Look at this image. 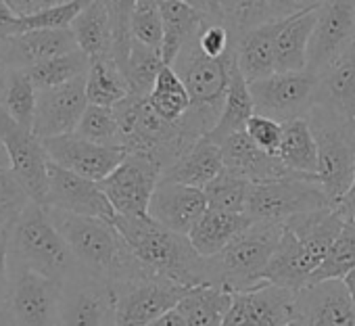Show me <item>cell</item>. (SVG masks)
Listing matches in <instances>:
<instances>
[{
	"instance_id": "f1b7e54d",
	"label": "cell",
	"mask_w": 355,
	"mask_h": 326,
	"mask_svg": "<svg viewBox=\"0 0 355 326\" xmlns=\"http://www.w3.org/2000/svg\"><path fill=\"white\" fill-rule=\"evenodd\" d=\"M251 222L253 220L247 214H232L207 207L203 218L191 230L189 239L203 257H214L226 245H230L247 226H251Z\"/></svg>"
},
{
	"instance_id": "ffe728a7",
	"label": "cell",
	"mask_w": 355,
	"mask_h": 326,
	"mask_svg": "<svg viewBox=\"0 0 355 326\" xmlns=\"http://www.w3.org/2000/svg\"><path fill=\"white\" fill-rule=\"evenodd\" d=\"M207 207L209 205H207V197L203 189L180 185V182L159 180L150 197L148 216L161 226L189 237L191 230L207 212Z\"/></svg>"
},
{
	"instance_id": "2e32d148",
	"label": "cell",
	"mask_w": 355,
	"mask_h": 326,
	"mask_svg": "<svg viewBox=\"0 0 355 326\" xmlns=\"http://www.w3.org/2000/svg\"><path fill=\"white\" fill-rule=\"evenodd\" d=\"M42 144L53 163L96 182L107 178L128 155L123 146L96 144L76 132L42 138Z\"/></svg>"
},
{
	"instance_id": "4dcf8cb0",
	"label": "cell",
	"mask_w": 355,
	"mask_h": 326,
	"mask_svg": "<svg viewBox=\"0 0 355 326\" xmlns=\"http://www.w3.org/2000/svg\"><path fill=\"white\" fill-rule=\"evenodd\" d=\"M305 9L299 0H224L222 11L224 22L232 30V36H239L255 26L288 17Z\"/></svg>"
},
{
	"instance_id": "91938a15",
	"label": "cell",
	"mask_w": 355,
	"mask_h": 326,
	"mask_svg": "<svg viewBox=\"0 0 355 326\" xmlns=\"http://www.w3.org/2000/svg\"><path fill=\"white\" fill-rule=\"evenodd\" d=\"M301 5H305V7H318V5H324L326 0H299Z\"/></svg>"
},
{
	"instance_id": "60d3db41",
	"label": "cell",
	"mask_w": 355,
	"mask_h": 326,
	"mask_svg": "<svg viewBox=\"0 0 355 326\" xmlns=\"http://www.w3.org/2000/svg\"><path fill=\"white\" fill-rule=\"evenodd\" d=\"M76 134H80L86 140H92L96 144L105 146H123L121 144V132H119V121L115 115L113 107H103V105H92L88 103Z\"/></svg>"
},
{
	"instance_id": "7bdbcfd3",
	"label": "cell",
	"mask_w": 355,
	"mask_h": 326,
	"mask_svg": "<svg viewBox=\"0 0 355 326\" xmlns=\"http://www.w3.org/2000/svg\"><path fill=\"white\" fill-rule=\"evenodd\" d=\"M92 3V0H67L63 5H57L53 9L19 17L17 22V34L28 30H65L71 28L76 17Z\"/></svg>"
},
{
	"instance_id": "680465c9",
	"label": "cell",
	"mask_w": 355,
	"mask_h": 326,
	"mask_svg": "<svg viewBox=\"0 0 355 326\" xmlns=\"http://www.w3.org/2000/svg\"><path fill=\"white\" fill-rule=\"evenodd\" d=\"M0 166H7V168H11V161H9L7 148H5V144H3V138H0Z\"/></svg>"
},
{
	"instance_id": "bcb514c9",
	"label": "cell",
	"mask_w": 355,
	"mask_h": 326,
	"mask_svg": "<svg viewBox=\"0 0 355 326\" xmlns=\"http://www.w3.org/2000/svg\"><path fill=\"white\" fill-rule=\"evenodd\" d=\"M197 42L207 57H216V59L228 55L234 44L232 30L228 28V24L222 19H211V17H207L205 26L201 28Z\"/></svg>"
},
{
	"instance_id": "8992f818",
	"label": "cell",
	"mask_w": 355,
	"mask_h": 326,
	"mask_svg": "<svg viewBox=\"0 0 355 326\" xmlns=\"http://www.w3.org/2000/svg\"><path fill=\"white\" fill-rule=\"evenodd\" d=\"M318 140V180L332 205L347 193L355 176V121H347L313 105L307 113Z\"/></svg>"
},
{
	"instance_id": "5b68a950",
	"label": "cell",
	"mask_w": 355,
	"mask_h": 326,
	"mask_svg": "<svg viewBox=\"0 0 355 326\" xmlns=\"http://www.w3.org/2000/svg\"><path fill=\"white\" fill-rule=\"evenodd\" d=\"M284 222H251L218 255L207 257L209 282L249 291L266 282V270L280 243Z\"/></svg>"
},
{
	"instance_id": "9c48e42d",
	"label": "cell",
	"mask_w": 355,
	"mask_h": 326,
	"mask_svg": "<svg viewBox=\"0 0 355 326\" xmlns=\"http://www.w3.org/2000/svg\"><path fill=\"white\" fill-rule=\"evenodd\" d=\"M320 76L311 71H274L268 78L249 82L255 113L268 115L280 123L305 117L318 98Z\"/></svg>"
},
{
	"instance_id": "94428289",
	"label": "cell",
	"mask_w": 355,
	"mask_h": 326,
	"mask_svg": "<svg viewBox=\"0 0 355 326\" xmlns=\"http://www.w3.org/2000/svg\"><path fill=\"white\" fill-rule=\"evenodd\" d=\"M7 230H9V228H0V241H3V237H5Z\"/></svg>"
},
{
	"instance_id": "7c38bea8",
	"label": "cell",
	"mask_w": 355,
	"mask_h": 326,
	"mask_svg": "<svg viewBox=\"0 0 355 326\" xmlns=\"http://www.w3.org/2000/svg\"><path fill=\"white\" fill-rule=\"evenodd\" d=\"M163 166L150 155L128 153L119 166L98 185L119 216H148L150 197L161 180Z\"/></svg>"
},
{
	"instance_id": "ac0fdd59",
	"label": "cell",
	"mask_w": 355,
	"mask_h": 326,
	"mask_svg": "<svg viewBox=\"0 0 355 326\" xmlns=\"http://www.w3.org/2000/svg\"><path fill=\"white\" fill-rule=\"evenodd\" d=\"M88 107L86 76H80L67 84L38 90L34 132L38 138H51L76 132L84 111Z\"/></svg>"
},
{
	"instance_id": "f35d334b",
	"label": "cell",
	"mask_w": 355,
	"mask_h": 326,
	"mask_svg": "<svg viewBox=\"0 0 355 326\" xmlns=\"http://www.w3.org/2000/svg\"><path fill=\"white\" fill-rule=\"evenodd\" d=\"M353 268H355V220H345V224H343L338 237L334 239V243L330 245L326 257L313 270L309 284L322 282V280H332V278L343 280Z\"/></svg>"
},
{
	"instance_id": "6da1fadb",
	"label": "cell",
	"mask_w": 355,
	"mask_h": 326,
	"mask_svg": "<svg viewBox=\"0 0 355 326\" xmlns=\"http://www.w3.org/2000/svg\"><path fill=\"white\" fill-rule=\"evenodd\" d=\"M46 212L86 272L113 284L155 274L132 253L111 220L78 216L49 207Z\"/></svg>"
},
{
	"instance_id": "7402d4cb",
	"label": "cell",
	"mask_w": 355,
	"mask_h": 326,
	"mask_svg": "<svg viewBox=\"0 0 355 326\" xmlns=\"http://www.w3.org/2000/svg\"><path fill=\"white\" fill-rule=\"evenodd\" d=\"M78 51L71 28L65 30H28L7 38L0 44L5 61L13 69H28L42 61Z\"/></svg>"
},
{
	"instance_id": "4fadbf2b",
	"label": "cell",
	"mask_w": 355,
	"mask_h": 326,
	"mask_svg": "<svg viewBox=\"0 0 355 326\" xmlns=\"http://www.w3.org/2000/svg\"><path fill=\"white\" fill-rule=\"evenodd\" d=\"M0 138L7 148L11 170L24 182L30 197L36 203H44L49 189V155L44 151L42 138L34 130L24 128L11 117V113L0 105Z\"/></svg>"
},
{
	"instance_id": "11a10c76",
	"label": "cell",
	"mask_w": 355,
	"mask_h": 326,
	"mask_svg": "<svg viewBox=\"0 0 355 326\" xmlns=\"http://www.w3.org/2000/svg\"><path fill=\"white\" fill-rule=\"evenodd\" d=\"M0 326H15L13 318L7 309V303H0Z\"/></svg>"
},
{
	"instance_id": "c3c4849f",
	"label": "cell",
	"mask_w": 355,
	"mask_h": 326,
	"mask_svg": "<svg viewBox=\"0 0 355 326\" xmlns=\"http://www.w3.org/2000/svg\"><path fill=\"white\" fill-rule=\"evenodd\" d=\"M67 0H7V5L13 9L15 15L26 17V15H34L46 9H53L57 5H63Z\"/></svg>"
},
{
	"instance_id": "603a6c76",
	"label": "cell",
	"mask_w": 355,
	"mask_h": 326,
	"mask_svg": "<svg viewBox=\"0 0 355 326\" xmlns=\"http://www.w3.org/2000/svg\"><path fill=\"white\" fill-rule=\"evenodd\" d=\"M224 170L226 166L222 157V146L205 134L199 140H195L171 166L163 170L161 180L205 189Z\"/></svg>"
},
{
	"instance_id": "9a60e30c",
	"label": "cell",
	"mask_w": 355,
	"mask_h": 326,
	"mask_svg": "<svg viewBox=\"0 0 355 326\" xmlns=\"http://www.w3.org/2000/svg\"><path fill=\"white\" fill-rule=\"evenodd\" d=\"M297 291L274 282L234 291L222 326H288L297 320Z\"/></svg>"
},
{
	"instance_id": "8d00e7d4",
	"label": "cell",
	"mask_w": 355,
	"mask_h": 326,
	"mask_svg": "<svg viewBox=\"0 0 355 326\" xmlns=\"http://www.w3.org/2000/svg\"><path fill=\"white\" fill-rule=\"evenodd\" d=\"M163 57L159 49L146 46L140 40H132L128 59L121 67L128 84H130V92L132 94H140V96H148V92L153 90L157 76L163 67Z\"/></svg>"
},
{
	"instance_id": "4316f807",
	"label": "cell",
	"mask_w": 355,
	"mask_h": 326,
	"mask_svg": "<svg viewBox=\"0 0 355 326\" xmlns=\"http://www.w3.org/2000/svg\"><path fill=\"white\" fill-rule=\"evenodd\" d=\"M320 7V5H318ZM318 7H305L288 17L276 38V71H305L309 38L318 22Z\"/></svg>"
},
{
	"instance_id": "f5cc1de1",
	"label": "cell",
	"mask_w": 355,
	"mask_h": 326,
	"mask_svg": "<svg viewBox=\"0 0 355 326\" xmlns=\"http://www.w3.org/2000/svg\"><path fill=\"white\" fill-rule=\"evenodd\" d=\"M334 207L343 214L345 220H355V176H353V180H351L347 193L343 195V199H340Z\"/></svg>"
},
{
	"instance_id": "e0dca14e",
	"label": "cell",
	"mask_w": 355,
	"mask_h": 326,
	"mask_svg": "<svg viewBox=\"0 0 355 326\" xmlns=\"http://www.w3.org/2000/svg\"><path fill=\"white\" fill-rule=\"evenodd\" d=\"M42 205L49 209H61L67 214L103 218L111 222L115 218V209L96 180L73 174L53 161L49 163V189Z\"/></svg>"
},
{
	"instance_id": "6125c7cd",
	"label": "cell",
	"mask_w": 355,
	"mask_h": 326,
	"mask_svg": "<svg viewBox=\"0 0 355 326\" xmlns=\"http://www.w3.org/2000/svg\"><path fill=\"white\" fill-rule=\"evenodd\" d=\"M288 326H299V324H297V320H295V322H291Z\"/></svg>"
},
{
	"instance_id": "6f0895ef",
	"label": "cell",
	"mask_w": 355,
	"mask_h": 326,
	"mask_svg": "<svg viewBox=\"0 0 355 326\" xmlns=\"http://www.w3.org/2000/svg\"><path fill=\"white\" fill-rule=\"evenodd\" d=\"M9 69H11V67L7 65L3 53H0V86H3V82H5V78H7V74H9Z\"/></svg>"
},
{
	"instance_id": "f907efd6",
	"label": "cell",
	"mask_w": 355,
	"mask_h": 326,
	"mask_svg": "<svg viewBox=\"0 0 355 326\" xmlns=\"http://www.w3.org/2000/svg\"><path fill=\"white\" fill-rule=\"evenodd\" d=\"M17 22L19 15L13 13V9L7 5V0H0V44L17 34Z\"/></svg>"
},
{
	"instance_id": "1f68e13d",
	"label": "cell",
	"mask_w": 355,
	"mask_h": 326,
	"mask_svg": "<svg viewBox=\"0 0 355 326\" xmlns=\"http://www.w3.org/2000/svg\"><path fill=\"white\" fill-rule=\"evenodd\" d=\"M73 36L78 49L92 59L113 57V26L105 0H92V3L76 17Z\"/></svg>"
},
{
	"instance_id": "ab89813d",
	"label": "cell",
	"mask_w": 355,
	"mask_h": 326,
	"mask_svg": "<svg viewBox=\"0 0 355 326\" xmlns=\"http://www.w3.org/2000/svg\"><path fill=\"white\" fill-rule=\"evenodd\" d=\"M251 189H253L251 180L224 170L203 191H205L209 207L222 209V212H232V214H247Z\"/></svg>"
},
{
	"instance_id": "e575fe53",
	"label": "cell",
	"mask_w": 355,
	"mask_h": 326,
	"mask_svg": "<svg viewBox=\"0 0 355 326\" xmlns=\"http://www.w3.org/2000/svg\"><path fill=\"white\" fill-rule=\"evenodd\" d=\"M38 88L24 69H9L3 86H0V105H3L15 121L24 128L34 130Z\"/></svg>"
},
{
	"instance_id": "836d02e7",
	"label": "cell",
	"mask_w": 355,
	"mask_h": 326,
	"mask_svg": "<svg viewBox=\"0 0 355 326\" xmlns=\"http://www.w3.org/2000/svg\"><path fill=\"white\" fill-rule=\"evenodd\" d=\"M130 94V84L113 57L92 59L86 74V96L92 105L115 107Z\"/></svg>"
},
{
	"instance_id": "ee69618b",
	"label": "cell",
	"mask_w": 355,
	"mask_h": 326,
	"mask_svg": "<svg viewBox=\"0 0 355 326\" xmlns=\"http://www.w3.org/2000/svg\"><path fill=\"white\" fill-rule=\"evenodd\" d=\"M132 38L140 40L146 46L159 49L163 46V17L159 0H136V7L130 19Z\"/></svg>"
},
{
	"instance_id": "74e56055",
	"label": "cell",
	"mask_w": 355,
	"mask_h": 326,
	"mask_svg": "<svg viewBox=\"0 0 355 326\" xmlns=\"http://www.w3.org/2000/svg\"><path fill=\"white\" fill-rule=\"evenodd\" d=\"M88 67H90V57L78 49V51L65 53L61 57L42 61L24 71L30 76V80L34 82V86L38 90H44V88H55V86L67 84L80 76H86Z\"/></svg>"
},
{
	"instance_id": "7dc6e473",
	"label": "cell",
	"mask_w": 355,
	"mask_h": 326,
	"mask_svg": "<svg viewBox=\"0 0 355 326\" xmlns=\"http://www.w3.org/2000/svg\"><path fill=\"white\" fill-rule=\"evenodd\" d=\"M245 132L263 151H268L272 155H278L280 142H282V123L280 121H276V119H272L268 115H261V113H253L251 119L247 121Z\"/></svg>"
},
{
	"instance_id": "44dd1931",
	"label": "cell",
	"mask_w": 355,
	"mask_h": 326,
	"mask_svg": "<svg viewBox=\"0 0 355 326\" xmlns=\"http://www.w3.org/2000/svg\"><path fill=\"white\" fill-rule=\"evenodd\" d=\"M222 157L228 172L243 176L251 182H268L291 176H305L288 170L278 155L263 151L247 132H236L228 136L222 144Z\"/></svg>"
},
{
	"instance_id": "9f6ffc18",
	"label": "cell",
	"mask_w": 355,
	"mask_h": 326,
	"mask_svg": "<svg viewBox=\"0 0 355 326\" xmlns=\"http://www.w3.org/2000/svg\"><path fill=\"white\" fill-rule=\"evenodd\" d=\"M345 280V284H347V291H349V295H351V299H353V303H355V268L343 278Z\"/></svg>"
},
{
	"instance_id": "f6af8a7d",
	"label": "cell",
	"mask_w": 355,
	"mask_h": 326,
	"mask_svg": "<svg viewBox=\"0 0 355 326\" xmlns=\"http://www.w3.org/2000/svg\"><path fill=\"white\" fill-rule=\"evenodd\" d=\"M109 15H111V26H113V59L117 61L119 67H123L130 46H132V11L136 7V0H105Z\"/></svg>"
},
{
	"instance_id": "681fc988",
	"label": "cell",
	"mask_w": 355,
	"mask_h": 326,
	"mask_svg": "<svg viewBox=\"0 0 355 326\" xmlns=\"http://www.w3.org/2000/svg\"><path fill=\"white\" fill-rule=\"evenodd\" d=\"M9 295V230L0 241V303L7 301Z\"/></svg>"
},
{
	"instance_id": "ba28073f",
	"label": "cell",
	"mask_w": 355,
	"mask_h": 326,
	"mask_svg": "<svg viewBox=\"0 0 355 326\" xmlns=\"http://www.w3.org/2000/svg\"><path fill=\"white\" fill-rule=\"evenodd\" d=\"M5 303L15 326H59L61 282L9 259Z\"/></svg>"
},
{
	"instance_id": "3957f363",
	"label": "cell",
	"mask_w": 355,
	"mask_h": 326,
	"mask_svg": "<svg viewBox=\"0 0 355 326\" xmlns=\"http://www.w3.org/2000/svg\"><path fill=\"white\" fill-rule=\"evenodd\" d=\"M113 224L132 253L155 274L184 286L209 282L207 257L193 247L187 234L161 226L150 216L115 214Z\"/></svg>"
},
{
	"instance_id": "d6986e66",
	"label": "cell",
	"mask_w": 355,
	"mask_h": 326,
	"mask_svg": "<svg viewBox=\"0 0 355 326\" xmlns=\"http://www.w3.org/2000/svg\"><path fill=\"white\" fill-rule=\"evenodd\" d=\"M299 326H355V303L345 280L311 282L297 295Z\"/></svg>"
},
{
	"instance_id": "30bf717a",
	"label": "cell",
	"mask_w": 355,
	"mask_h": 326,
	"mask_svg": "<svg viewBox=\"0 0 355 326\" xmlns=\"http://www.w3.org/2000/svg\"><path fill=\"white\" fill-rule=\"evenodd\" d=\"M115 284L84 268L61 282L59 326H115Z\"/></svg>"
},
{
	"instance_id": "816d5d0a",
	"label": "cell",
	"mask_w": 355,
	"mask_h": 326,
	"mask_svg": "<svg viewBox=\"0 0 355 326\" xmlns=\"http://www.w3.org/2000/svg\"><path fill=\"white\" fill-rule=\"evenodd\" d=\"M182 3H189V5L197 7L199 11H203L211 19H222L224 22V11H222L224 0H182Z\"/></svg>"
},
{
	"instance_id": "277c9868",
	"label": "cell",
	"mask_w": 355,
	"mask_h": 326,
	"mask_svg": "<svg viewBox=\"0 0 355 326\" xmlns=\"http://www.w3.org/2000/svg\"><path fill=\"white\" fill-rule=\"evenodd\" d=\"M9 259L59 282L82 266L61 237L44 205L32 201L9 228Z\"/></svg>"
},
{
	"instance_id": "d6a6232c",
	"label": "cell",
	"mask_w": 355,
	"mask_h": 326,
	"mask_svg": "<svg viewBox=\"0 0 355 326\" xmlns=\"http://www.w3.org/2000/svg\"><path fill=\"white\" fill-rule=\"evenodd\" d=\"M278 157L293 172L318 176V140L307 115L282 123V142Z\"/></svg>"
},
{
	"instance_id": "8fae6325",
	"label": "cell",
	"mask_w": 355,
	"mask_h": 326,
	"mask_svg": "<svg viewBox=\"0 0 355 326\" xmlns=\"http://www.w3.org/2000/svg\"><path fill=\"white\" fill-rule=\"evenodd\" d=\"M189 289L159 274L117 282L115 326H148L173 309Z\"/></svg>"
},
{
	"instance_id": "db71d44e",
	"label": "cell",
	"mask_w": 355,
	"mask_h": 326,
	"mask_svg": "<svg viewBox=\"0 0 355 326\" xmlns=\"http://www.w3.org/2000/svg\"><path fill=\"white\" fill-rule=\"evenodd\" d=\"M148 326H189V324H187V320L182 318V314L173 307V309H169L167 314H163L161 318H157L155 322H150Z\"/></svg>"
},
{
	"instance_id": "52a82bcc",
	"label": "cell",
	"mask_w": 355,
	"mask_h": 326,
	"mask_svg": "<svg viewBox=\"0 0 355 326\" xmlns=\"http://www.w3.org/2000/svg\"><path fill=\"white\" fill-rule=\"evenodd\" d=\"M315 174L253 182L247 216L253 222H286L293 216L330 207ZM334 207V205H332Z\"/></svg>"
},
{
	"instance_id": "7a4b0ae2",
	"label": "cell",
	"mask_w": 355,
	"mask_h": 326,
	"mask_svg": "<svg viewBox=\"0 0 355 326\" xmlns=\"http://www.w3.org/2000/svg\"><path fill=\"white\" fill-rule=\"evenodd\" d=\"M343 224V214L332 205L288 218L266 270V282H274L297 293L307 286L313 270L326 257Z\"/></svg>"
},
{
	"instance_id": "cb8c5ba5",
	"label": "cell",
	"mask_w": 355,
	"mask_h": 326,
	"mask_svg": "<svg viewBox=\"0 0 355 326\" xmlns=\"http://www.w3.org/2000/svg\"><path fill=\"white\" fill-rule=\"evenodd\" d=\"M288 17L255 26L236 36L234 40L236 61L249 82L268 78L276 71V59H274L276 38L284 28V24L288 22Z\"/></svg>"
},
{
	"instance_id": "5bb4252c",
	"label": "cell",
	"mask_w": 355,
	"mask_h": 326,
	"mask_svg": "<svg viewBox=\"0 0 355 326\" xmlns=\"http://www.w3.org/2000/svg\"><path fill=\"white\" fill-rule=\"evenodd\" d=\"M355 46V0H326L309 38L307 71L322 74Z\"/></svg>"
},
{
	"instance_id": "484cf974",
	"label": "cell",
	"mask_w": 355,
	"mask_h": 326,
	"mask_svg": "<svg viewBox=\"0 0 355 326\" xmlns=\"http://www.w3.org/2000/svg\"><path fill=\"white\" fill-rule=\"evenodd\" d=\"M163 17V46L161 57L165 65H173L180 51L199 36L207 15L182 0H159Z\"/></svg>"
},
{
	"instance_id": "d590c367",
	"label": "cell",
	"mask_w": 355,
	"mask_h": 326,
	"mask_svg": "<svg viewBox=\"0 0 355 326\" xmlns=\"http://www.w3.org/2000/svg\"><path fill=\"white\" fill-rule=\"evenodd\" d=\"M150 105L169 121L182 119L184 113L191 109V94L187 90V84L171 65H163L153 90L148 92Z\"/></svg>"
},
{
	"instance_id": "83f0119b",
	"label": "cell",
	"mask_w": 355,
	"mask_h": 326,
	"mask_svg": "<svg viewBox=\"0 0 355 326\" xmlns=\"http://www.w3.org/2000/svg\"><path fill=\"white\" fill-rule=\"evenodd\" d=\"M232 299V289L218 282H203L191 286L178 301L175 309L182 314L189 326H222Z\"/></svg>"
},
{
	"instance_id": "d4e9b609",
	"label": "cell",
	"mask_w": 355,
	"mask_h": 326,
	"mask_svg": "<svg viewBox=\"0 0 355 326\" xmlns=\"http://www.w3.org/2000/svg\"><path fill=\"white\" fill-rule=\"evenodd\" d=\"M318 76L315 105L340 119L355 121V46Z\"/></svg>"
},
{
	"instance_id": "b9f144b4",
	"label": "cell",
	"mask_w": 355,
	"mask_h": 326,
	"mask_svg": "<svg viewBox=\"0 0 355 326\" xmlns=\"http://www.w3.org/2000/svg\"><path fill=\"white\" fill-rule=\"evenodd\" d=\"M32 201L34 199L15 172L7 166H0V228H11Z\"/></svg>"
},
{
	"instance_id": "f546056e",
	"label": "cell",
	"mask_w": 355,
	"mask_h": 326,
	"mask_svg": "<svg viewBox=\"0 0 355 326\" xmlns=\"http://www.w3.org/2000/svg\"><path fill=\"white\" fill-rule=\"evenodd\" d=\"M253 113H255V103H253V94L249 88V80L245 78V74L239 67V61L234 59L232 69H230V84H228V92L224 98L222 115H220L216 128L207 136L214 142L222 144L228 136H232L236 132H245L247 121L251 119Z\"/></svg>"
}]
</instances>
